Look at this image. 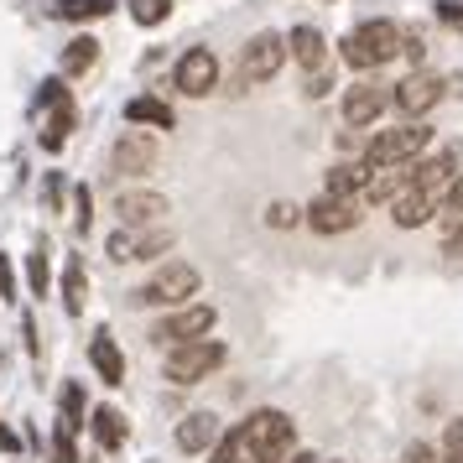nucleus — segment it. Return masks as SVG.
Masks as SVG:
<instances>
[{
    "label": "nucleus",
    "mask_w": 463,
    "mask_h": 463,
    "mask_svg": "<svg viewBox=\"0 0 463 463\" xmlns=\"http://www.w3.org/2000/svg\"><path fill=\"white\" fill-rule=\"evenodd\" d=\"M401 43H406V32H401L396 22H364V26H354L338 47H344V63H349V68L370 73V68L391 63V58L401 52Z\"/></svg>",
    "instance_id": "f257e3e1"
},
{
    "label": "nucleus",
    "mask_w": 463,
    "mask_h": 463,
    "mask_svg": "<svg viewBox=\"0 0 463 463\" xmlns=\"http://www.w3.org/2000/svg\"><path fill=\"white\" fill-rule=\"evenodd\" d=\"M432 146V126L427 120H406V126H391V130H375L370 146H364V167H396V162H417L421 151Z\"/></svg>",
    "instance_id": "f03ea898"
},
{
    "label": "nucleus",
    "mask_w": 463,
    "mask_h": 463,
    "mask_svg": "<svg viewBox=\"0 0 463 463\" xmlns=\"http://www.w3.org/2000/svg\"><path fill=\"white\" fill-rule=\"evenodd\" d=\"M240 432H245V442L255 448V458L281 463L287 453H292L297 421L287 417V411H276V406H260V411H250V417L240 421Z\"/></svg>",
    "instance_id": "7ed1b4c3"
},
{
    "label": "nucleus",
    "mask_w": 463,
    "mask_h": 463,
    "mask_svg": "<svg viewBox=\"0 0 463 463\" xmlns=\"http://www.w3.org/2000/svg\"><path fill=\"white\" fill-rule=\"evenodd\" d=\"M198 281H203L198 266H188V260H167V266L136 292V302H141V307H188V297H198Z\"/></svg>",
    "instance_id": "20e7f679"
},
{
    "label": "nucleus",
    "mask_w": 463,
    "mask_h": 463,
    "mask_svg": "<svg viewBox=\"0 0 463 463\" xmlns=\"http://www.w3.org/2000/svg\"><path fill=\"white\" fill-rule=\"evenodd\" d=\"M219 364H224V344H219V338H193V344H177L167 354V380L172 385H198V380H209Z\"/></svg>",
    "instance_id": "39448f33"
},
{
    "label": "nucleus",
    "mask_w": 463,
    "mask_h": 463,
    "mask_svg": "<svg viewBox=\"0 0 463 463\" xmlns=\"http://www.w3.org/2000/svg\"><path fill=\"white\" fill-rule=\"evenodd\" d=\"M287 63V37L281 32H255L240 52V84H271Z\"/></svg>",
    "instance_id": "423d86ee"
},
{
    "label": "nucleus",
    "mask_w": 463,
    "mask_h": 463,
    "mask_svg": "<svg viewBox=\"0 0 463 463\" xmlns=\"http://www.w3.org/2000/svg\"><path fill=\"white\" fill-rule=\"evenodd\" d=\"M442 89H448V79H438V73L417 68V73H406L401 84H391V105H396L406 120H421V115L442 99Z\"/></svg>",
    "instance_id": "0eeeda50"
},
{
    "label": "nucleus",
    "mask_w": 463,
    "mask_h": 463,
    "mask_svg": "<svg viewBox=\"0 0 463 463\" xmlns=\"http://www.w3.org/2000/svg\"><path fill=\"white\" fill-rule=\"evenodd\" d=\"M219 323V313H213L209 302H188V307H172L156 328H151V338L156 344H193V338H209V328Z\"/></svg>",
    "instance_id": "6e6552de"
},
{
    "label": "nucleus",
    "mask_w": 463,
    "mask_h": 463,
    "mask_svg": "<svg viewBox=\"0 0 463 463\" xmlns=\"http://www.w3.org/2000/svg\"><path fill=\"white\" fill-rule=\"evenodd\" d=\"M172 84L183 89L188 99H203V94L219 84V58H213L209 47H188V52L177 58V73H172Z\"/></svg>",
    "instance_id": "1a4fd4ad"
},
{
    "label": "nucleus",
    "mask_w": 463,
    "mask_h": 463,
    "mask_svg": "<svg viewBox=\"0 0 463 463\" xmlns=\"http://www.w3.org/2000/svg\"><path fill=\"white\" fill-rule=\"evenodd\" d=\"M385 105H391V84H375V79H364V84L344 89V120L349 126H375L380 115H385Z\"/></svg>",
    "instance_id": "9d476101"
},
{
    "label": "nucleus",
    "mask_w": 463,
    "mask_h": 463,
    "mask_svg": "<svg viewBox=\"0 0 463 463\" xmlns=\"http://www.w3.org/2000/svg\"><path fill=\"white\" fill-rule=\"evenodd\" d=\"M109 162H115V172H126V177H146L156 167V141H151L146 130H126L109 146Z\"/></svg>",
    "instance_id": "9b49d317"
},
{
    "label": "nucleus",
    "mask_w": 463,
    "mask_h": 463,
    "mask_svg": "<svg viewBox=\"0 0 463 463\" xmlns=\"http://www.w3.org/2000/svg\"><path fill=\"white\" fill-rule=\"evenodd\" d=\"M302 219H307L317 234H344V230H354L359 224V203L354 198H334V193H323L317 203L302 209Z\"/></svg>",
    "instance_id": "f8f14e48"
},
{
    "label": "nucleus",
    "mask_w": 463,
    "mask_h": 463,
    "mask_svg": "<svg viewBox=\"0 0 463 463\" xmlns=\"http://www.w3.org/2000/svg\"><path fill=\"white\" fill-rule=\"evenodd\" d=\"M115 213H120V230H146V224H162L167 198L162 193H120Z\"/></svg>",
    "instance_id": "ddd939ff"
},
{
    "label": "nucleus",
    "mask_w": 463,
    "mask_h": 463,
    "mask_svg": "<svg viewBox=\"0 0 463 463\" xmlns=\"http://www.w3.org/2000/svg\"><path fill=\"white\" fill-rule=\"evenodd\" d=\"M438 209H442V193H432V188H406L396 203H391V219H396L401 230H421V224H427Z\"/></svg>",
    "instance_id": "4468645a"
},
{
    "label": "nucleus",
    "mask_w": 463,
    "mask_h": 463,
    "mask_svg": "<svg viewBox=\"0 0 463 463\" xmlns=\"http://www.w3.org/2000/svg\"><path fill=\"white\" fill-rule=\"evenodd\" d=\"M219 438H224V432H219V417H213V411H188V417L177 421V448H183V453H209Z\"/></svg>",
    "instance_id": "2eb2a0df"
},
{
    "label": "nucleus",
    "mask_w": 463,
    "mask_h": 463,
    "mask_svg": "<svg viewBox=\"0 0 463 463\" xmlns=\"http://www.w3.org/2000/svg\"><path fill=\"white\" fill-rule=\"evenodd\" d=\"M287 52H292L307 73H317V68L328 63V43H323V32H317V26H297L292 37H287Z\"/></svg>",
    "instance_id": "dca6fc26"
},
{
    "label": "nucleus",
    "mask_w": 463,
    "mask_h": 463,
    "mask_svg": "<svg viewBox=\"0 0 463 463\" xmlns=\"http://www.w3.org/2000/svg\"><path fill=\"white\" fill-rule=\"evenodd\" d=\"M89 359H94V370H99V380H105V385H126V354L115 349V338H109V334H94Z\"/></svg>",
    "instance_id": "f3484780"
},
{
    "label": "nucleus",
    "mask_w": 463,
    "mask_h": 463,
    "mask_svg": "<svg viewBox=\"0 0 463 463\" xmlns=\"http://www.w3.org/2000/svg\"><path fill=\"white\" fill-rule=\"evenodd\" d=\"M126 120H130V126H156V130L177 126L172 105H167V99H156V94H136V99L126 105Z\"/></svg>",
    "instance_id": "a211bd4d"
},
{
    "label": "nucleus",
    "mask_w": 463,
    "mask_h": 463,
    "mask_svg": "<svg viewBox=\"0 0 463 463\" xmlns=\"http://www.w3.org/2000/svg\"><path fill=\"white\" fill-rule=\"evenodd\" d=\"M126 234H130L126 260H156V255L172 250V230L167 224H146V230H126Z\"/></svg>",
    "instance_id": "6ab92c4d"
},
{
    "label": "nucleus",
    "mask_w": 463,
    "mask_h": 463,
    "mask_svg": "<svg viewBox=\"0 0 463 463\" xmlns=\"http://www.w3.org/2000/svg\"><path fill=\"white\" fill-rule=\"evenodd\" d=\"M364 183H370V167L364 162H338V167H328V188L334 198H354V193H364Z\"/></svg>",
    "instance_id": "aec40b11"
},
{
    "label": "nucleus",
    "mask_w": 463,
    "mask_h": 463,
    "mask_svg": "<svg viewBox=\"0 0 463 463\" xmlns=\"http://www.w3.org/2000/svg\"><path fill=\"white\" fill-rule=\"evenodd\" d=\"M84 302H89V271H84V255H73L68 271H63V307L79 317L84 313Z\"/></svg>",
    "instance_id": "412c9836"
},
{
    "label": "nucleus",
    "mask_w": 463,
    "mask_h": 463,
    "mask_svg": "<svg viewBox=\"0 0 463 463\" xmlns=\"http://www.w3.org/2000/svg\"><path fill=\"white\" fill-rule=\"evenodd\" d=\"M209 463H266V458H255V448H250V442H245V432L234 427V432H224V438L213 442Z\"/></svg>",
    "instance_id": "4be33fe9"
},
{
    "label": "nucleus",
    "mask_w": 463,
    "mask_h": 463,
    "mask_svg": "<svg viewBox=\"0 0 463 463\" xmlns=\"http://www.w3.org/2000/svg\"><path fill=\"white\" fill-rule=\"evenodd\" d=\"M94 438H99L105 453H115V448L126 442V417H120L115 406H99V411H94Z\"/></svg>",
    "instance_id": "5701e85b"
},
{
    "label": "nucleus",
    "mask_w": 463,
    "mask_h": 463,
    "mask_svg": "<svg viewBox=\"0 0 463 463\" xmlns=\"http://www.w3.org/2000/svg\"><path fill=\"white\" fill-rule=\"evenodd\" d=\"M99 63V43H94V37H73V43L63 47V73H89V68Z\"/></svg>",
    "instance_id": "b1692460"
},
{
    "label": "nucleus",
    "mask_w": 463,
    "mask_h": 463,
    "mask_svg": "<svg viewBox=\"0 0 463 463\" xmlns=\"http://www.w3.org/2000/svg\"><path fill=\"white\" fill-rule=\"evenodd\" d=\"M109 11H115V0H63V5H58L63 22H99Z\"/></svg>",
    "instance_id": "393cba45"
},
{
    "label": "nucleus",
    "mask_w": 463,
    "mask_h": 463,
    "mask_svg": "<svg viewBox=\"0 0 463 463\" xmlns=\"http://www.w3.org/2000/svg\"><path fill=\"white\" fill-rule=\"evenodd\" d=\"M68 130H73V105H58L52 115H47V126H43V146L58 151L68 141Z\"/></svg>",
    "instance_id": "a878e982"
},
{
    "label": "nucleus",
    "mask_w": 463,
    "mask_h": 463,
    "mask_svg": "<svg viewBox=\"0 0 463 463\" xmlns=\"http://www.w3.org/2000/svg\"><path fill=\"white\" fill-rule=\"evenodd\" d=\"M26 281H32V292L47 297V281H52V266H47V245H37V250L26 255Z\"/></svg>",
    "instance_id": "bb28decb"
},
{
    "label": "nucleus",
    "mask_w": 463,
    "mask_h": 463,
    "mask_svg": "<svg viewBox=\"0 0 463 463\" xmlns=\"http://www.w3.org/2000/svg\"><path fill=\"white\" fill-rule=\"evenodd\" d=\"M63 427H68V432H79V427H84V385H79V380L63 385Z\"/></svg>",
    "instance_id": "cd10ccee"
},
{
    "label": "nucleus",
    "mask_w": 463,
    "mask_h": 463,
    "mask_svg": "<svg viewBox=\"0 0 463 463\" xmlns=\"http://www.w3.org/2000/svg\"><path fill=\"white\" fill-rule=\"evenodd\" d=\"M130 16L141 26H162L172 16V0H130Z\"/></svg>",
    "instance_id": "c85d7f7f"
},
{
    "label": "nucleus",
    "mask_w": 463,
    "mask_h": 463,
    "mask_svg": "<svg viewBox=\"0 0 463 463\" xmlns=\"http://www.w3.org/2000/svg\"><path fill=\"white\" fill-rule=\"evenodd\" d=\"M442 463H463V417L442 427Z\"/></svg>",
    "instance_id": "c756f323"
},
{
    "label": "nucleus",
    "mask_w": 463,
    "mask_h": 463,
    "mask_svg": "<svg viewBox=\"0 0 463 463\" xmlns=\"http://www.w3.org/2000/svg\"><path fill=\"white\" fill-rule=\"evenodd\" d=\"M442 213H448V230H453V224H463V172L448 183V193H442Z\"/></svg>",
    "instance_id": "7c9ffc66"
},
{
    "label": "nucleus",
    "mask_w": 463,
    "mask_h": 463,
    "mask_svg": "<svg viewBox=\"0 0 463 463\" xmlns=\"http://www.w3.org/2000/svg\"><path fill=\"white\" fill-rule=\"evenodd\" d=\"M266 224H271V230H292V224H302V209H297V203H271V209H266Z\"/></svg>",
    "instance_id": "2f4dec72"
},
{
    "label": "nucleus",
    "mask_w": 463,
    "mask_h": 463,
    "mask_svg": "<svg viewBox=\"0 0 463 463\" xmlns=\"http://www.w3.org/2000/svg\"><path fill=\"white\" fill-rule=\"evenodd\" d=\"M73 224H79V234H89V224H94V193L89 188H73Z\"/></svg>",
    "instance_id": "473e14b6"
},
{
    "label": "nucleus",
    "mask_w": 463,
    "mask_h": 463,
    "mask_svg": "<svg viewBox=\"0 0 463 463\" xmlns=\"http://www.w3.org/2000/svg\"><path fill=\"white\" fill-rule=\"evenodd\" d=\"M52 463H79V453H73V432H68L63 421H58V438H52Z\"/></svg>",
    "instance_id": "72a5a7b5"
},
{
    "label": "nucleus",
    "mask_w": 463,
    "mask_h": 463,
    "mask_svg": "<svg viewBox=\"0 0 463 463\" xmlns=\"http://www.w3.org/2000/svg\"><path fill=\"white\" fill-rule=\"evenodd\" d=\"M11 297H16V266L0 255V302H11Z\"/></svg>",
    "instance_id": "f704fd0d"
},
{
    "label": "nucleus",
    "mask_w": 463,
    "mask_h": 463,
    "mask_svg": "<svg viewBox=\"0 0 463 463\" xmlns=\"http://www.w3.org/2000/svg\"><path fill=\"white\" fill-rule=\"evenodd\" d=\"M401 463H442V458H438V448H427V442H411Z\"/></svg>",
    "instance_id": "c9c22d12"
},
{
    "label": "nucleus",
    "mask_w": 463,
    "mask_h": 463,
    "mask_svg": "<svg viewBox=\"0 0 463 463\" xmlns=\"http://www.w3.org/2000/svg\"><path fill=\"white\" fill-rule=\"evenodd\" d=\"M328 89H334V79H328V68H317V73H307V94H313V99H323Z\"/></svg>",
    "instance_id": "e433bc0d"
},
{
    "label": "nucleus",
    "mask_w": 463,
    "mask_h": 463,
    "mask_svg": "<svg viewBox=\"0 0 463 463\" xmlns=\"http://www.w3.org/2000/svg\"><path fill=\"white\" fill-rule=\"evenodd\" d=\"M438 16H442L448 26H458V32H463V5H458V0H442V5H438Z\"/></svg>",
    "instance_id": "4c0bfd02"
},
{
    "label": "nucleus",
    "mask_w": 463,
    "mask_h": 463,
    "mask_svg": "<svg viewBox=\"0 0 463 463\" xmlns=\"http://www.w3.org/2000/svg\"><path fill=\"white\" fill-rule=\"evenodd\" d=\"M442 250L453 255V260H463V224H453V230H448V240H442Z\"/></svg>",
    "instance_id": "58836bf2"
},
{
    "label": "nucleus",
    "mask_w": 463,
    "mask_h": 463,
    "mask_svg": "<svg viewBox=\"0 0 463 463\" xmlns=\"http://www.w3.org/2000/svg\"><path fill=\"white\" fill-rule=\"evenodd\" d=\"M47 203H52V209L63 203V177H58V172H47Z\"/></svg>",
    "instance_id": "ea45409f"
},
{
    "label": "nucleus",
    "mask_w": 463,
    "mask_h": 463,
    "mask_svg": "<svg viewBox=\"0 0 463 463\" xmlns=\"http://www.w3.org/2000/svg\"><path fill=\"white\" fill-rule=\"evenodd\" d=\"M0 448H5V453H16V448H22V438H16L11 427H0Z\"/></svg>",
    "instance_id": "a19ab883"
},
{
    "label": "nucleus",
    "mask_w": 463,
    "mask_h": 463,
    "mask_svg": "<svg viewBox=\"0 0 463 463\" xmlns=\"http://www.w3.org/2000/svg\"><path fill=\"white\" fill-rule=\"evenodd\" d=\"M292 463H323V458H313V453H292Z\"/></svg>",
    "instance_id": "79ce46f5"
}]
</instances>
